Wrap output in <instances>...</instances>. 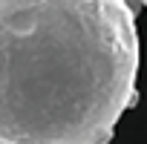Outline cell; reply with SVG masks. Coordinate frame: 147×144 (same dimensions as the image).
Segmentation results:
<instances>
[{"instance_id":"6da1fadb","label":"cell","mask_w":147,"mask_h":144,"mask_svg":"<svg viewBox=\"0 0 147 144\" xmlns=\"http://www.w3.org/2000/svg\"><path fill=\"white\" fill-rule=\"evenodd\" d=\"M136 78L124 0H0V144H110Z\"/></svg>"},{"instance_id":"7a4b0ae2","label":"cell","mask_w":147,"mask_h":144,"mask_svg":"<svg viewBox=\"0 0 147 144\" xmlns=\"http://www.w3.org/2000/svg\"><path fill=\"white\" fill-rule=\"evenodd\" d=\"M124 3L130 6V12H133V15H138V12H141V0H124Z\"/></svg>"},{"instance_id":"3957f363","label":"cell","mask_w":147,"mask_h":144,"mask_svg":"<svg viewBox=\"0 0 147 144\" xmlns=\"http://www.w3.org/2000/svg\"><path fill=\"white\" fill-rule=\"evenodd\" d=\"M141 6H147V0H141Z\"/></svg>"}]
</instances>
